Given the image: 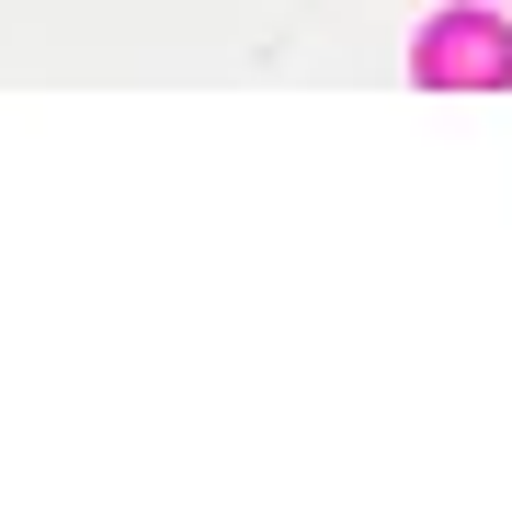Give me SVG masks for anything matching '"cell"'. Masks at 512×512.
<instances>
[{
	"instance_id": "obj_1",
	"label": "cell",
	"mask_w": 512,
	"mask_h": 512,
	"mask_svg": "<svg viewBox=\"0 0 512 512\" xmlns=\"http://www.w3.org/2000/svg\"><path fill=\"white\" fill-rule=\"evenodd\" d=\"M410 69H421V92H512V23L444 12L433 35L410 46Z\"/></svg>"
}]
</instances>
